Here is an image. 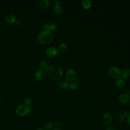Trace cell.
Here are the masks:
<instances>
[{"label": "cell", "mask_w": 130, "mask_h": 130, "mask_svg": "<svg viewBox=\"0 0 130 130\" xmlns=\"http://www.w3.org/2000/svg\"><path fill=\"white\" fill-rule=\"evenodd\" d=\"M49 62L46 59H42L39 63L40 69L45 71V70H47L49 67Z\"/></svg>", "instance_id": "15"}, {"label": "cell", "mask_w": 130, "mask_h": 130, "mask_svg": "<svg viewBox=\"0 0 130 130\" xmlns=\"http://www.w3.org/2000/svg\"><path fill=\"white\" fill-rule=\"evenodd\" d=\"M126 121L127 124L129 126H130V115L128 117H127V118H126Z\"/></svg>", "instance_id": "26"}, {"label": "cell", "mask_w": 130, "mask_h": 130, "mask_svg": "<svg viewBox=\"0 0 130 130\" xmlns=\"http://www.w3.org/2000/svg\"><path fill=\"white\" fill-rule=\"evenodd\" d=\"M36 130H45V129L42 127H39V128H37Z\"/></svg>", "instance_id": "31"}, {"label": "cell", "mask_w": 130, "mask_h": 130, "mask_svg": "<svg viewBox=\"0 0 130 130\" xmlns=\"http://www.w3.org/2000/svg\"><path fill=\"white\" fill-rule=\"evenodd\" d=\"M50 4V2L48 0H41L39 2V6L41 9H46Z\"/></svg>", "instance_id": "16"}, {"label": "cell", "mask_w": 130, "mask_h": 130, "mask_svg": "<svg viewBox=\"0 0 130 130\" xmlns=\"http://www.w3.org/2000/svg\"><path fill=\"white\" fill-rule=\"evenodd\" d=\"M129 106H130V104H129Z\"/></svg>", "instance_id": "33"}, {"label": "cell", "mask_w": 130, "mask_h": 130, "mask_svg": "<svg viewBox=\"0 0 130 130\" xmlns=\"http://www.w3.org/2000/svg\"><path fill=\"white\" fill-rule=\"evenodd\" d=\"M53 124L51 121H47L43 124V128L45 130H51L53 129Z\"/></svg>", "instance_id": "20"}, {"label": "cell", "mask_w": 130, "mask_h": 130, "mask_svg": "<svg viewBox=\"0 0 130 130\" xmlns=\"http://www.w3.org/2000/svg\"><path fill=\"white\" fill-rule=\"evenodd\" d=\"M16 24H17V25H18V26L21 25V24H22V22H21V21L20 20H16Z\"/></svg>", "instance_id": "28"}, {"label": "cell", "mask_w": 130, "mask_h": 130, "mask_svg": "<svg viewBox=\"0 0 130 130\" xmlns=\"http://www.w3.org/2000/svg\"><path fill=\"white\" fill-rule=\"evenodd\" d=\"M125 119V117L122 113H118L116 116V120L118 123H122Z\"/></svg>", "instance_id": "18"}, {"label": "cell", "mask_w": 130, "mask_h": 130, "mask_svg": "<svg viewBox=\"0 0 130 130\" xmlns=\"http://www.w3.org/2000/svg\"><path fill=\"white\" fill-rule=\"evenodd\" d=\"M52 130H62L61 128H53Z\"/></svg>", "instance_id": "30"}, {"label": "cell", "mask_w": 130, "mask_h": 130, "mask_svg": "<svg viewBox=\"0 0 130 130\" xmlns=\"http://www.w3.org/2000/svg\"><path fill=\"white\" fill-rule=\"evenodd\" d=\"M1 96H0V101H1Z\"/></svg>", "instance_id": "32"}, {"label": "cell", "mask_w": 130, "mask_h": 130, "mask_svg": "<svg viewBox=\"0 0 130 130\" xmlns=\"http://www.w3.org/2000/svg\"><path fill=\"white\" fill-rule=\"evenodd\" d=\"M82 7L85 9H89L91 6V2L89 0H83L81 2Z\"/></svg>", "instance_id": "17"}, {"label": "cell", "mask_w": 130, "mask_h": 130, "mask_svg": "<svg viewBox=\"0 0 130 130\" xmlns=\"http://www.w3.org/2000/svg\"><path fill=\"white\" fill-rule=\"evenodd\" d=\"M118 101L123 105H126L130 102L129 95L126 93H121L118 97Z\"/></svg>", "instance_id": "7"}, {"label": "cell", "mask_w": 130, "mask_h": 130, "mask_svg": "<svg viewBox=\"0 0 130 130\" xmlns=\"http://www.w3.org/2000/svg\"><path fill=\"white\" fill-rule=\"evenodd\" d=\"M6 20L9 23H13L16 21V17L15 16L11 13H9L6 15Z\"/></svg>", "instance_id": "14"}, {"label": "cell", "mask_w": 130, "mask_h": 130, "mask_svg": "<svg viewBox=\"0 0 130 130\" xmlns=\"http://www.w3.org/2000/svg\"><path fill=\"white\" fill-rule=\"evenodd\" d=\"M129 96H130V94H129Z\"/></svg>", "instance_id": "34"}, {"label": "cell", "mask_w": 130, "mask_h": 130, "mask_svg": "<svg viewBox=\"0 0 130 130\" xmlns=\"http://www.w3.org/2000/svg\"><path fill=\"white\" fill-rule=\"evenodd\" d=\"M106 130H116V129L114 127L112 126H109L107 128Z\"/></svg>", "instance_id": "27"}, {"label": "cell", "mask_w": 130, "mask_h": 130, "mask_svg": "<svg viewBox=\"0 0 130 130\" xmlns=\"http://www.w3.org/2000/svg\"><path fill=\"white\" fill-rule=\"evenodd\" d=\"M54 126L55 128H60L61 126V123L60 122L57 121L54 123Z\"/></svg>", "instance_id": "25"}, {"label": "cell", "mask_w": 130, "mask_h": 130, "mask_svg": "<svg viewBox=\"0 0 130 130\" xmlns=\"http://www.w3.org/2000/svg\"><path fill=\"white\" fill-rule=\"evenodd\" d=\"M46 75V72L43 70H39L35 75V78L36 80L38 81H41L43 80Z\"/></svg>", "instance_id": "10"}, {"label": "cell", "mask_w": 130, "mask_h": 130, "mask_svg": "<svg viewBox=\"0 0 130 130\" xmlns=\"http://www.w3.org/2000/svg\"><path fill=\"white\" fill-rule=\"evenodd\" d=\"M55 5H60V2L59 1H56L55 2Z\"/></svg>", "instance_id": "29"}, {"label": "cell", "mask_w": 130, "mask_h": 130, "mask_svg": "<svg viewBox=\"0 0 130 130\" xmlns=\"http://www.w3.org/2000/svg\"><path fill=\"white\" fill-rule=\"evenodd\" d=\"M122 113L125 118H127V117H128L130 115V112L128 110H125Z\"/></svg>", "instance_id": "24"}, {"label": "cell", "mask_w": 130, "mask_h": 130, "mask_svg": "<svg viewBox=\"0 0 130 130\" xmlns=\"http://www.w3.org/2000/svg\"><path fill=\"white\" fill-rule=\"evenodd\" d=\"M53 11L54 13L58 15H60L63 14L64 9L62 6L60 5H55L53 8Z\"/></svg>", "instance_id": "12"}, {"label": "cell", "mask_w": 130, "mask_h": 130, "mask_svg": "<svg viewBox=\"0 0 130 130\" xmlns=\"http://www.w3.org/2000/svg\"><path fill=\"white\" fill-rule=\"evenodd\" d=\"M53 35L51 32L48 30H43L40 32L37 37L38 41L44 45L50 44L53 40Z\"/></svg>", "instance_id": "2"}, {"label": "cell", "mask_w": 130, "mask_h": 130, "mask_svg": "<svg viewBox=\"0 0 130 130\" xmlns=\"http://www.w3.org/2000/svg\"><path fill=\"white\" fill-rule=\"evenodd\" d=\"M113 118L110 113H105L102 116V121L106 125H109L112 122Z\"/></svg>", "instance_id": "9"}, {"label": "cell", "mask_w": 130, "mask_h": 130, "mask_svg": "<svg viewBox=\"0 0 130 130\" xmlns=\"http://www.w3.org/2000/svg\"><path fill=\"white\" fill-rule=\"evenodd\" d=\"M57 49L59 52H64L68 49L67 45L64 43H61L59 45Z\"/></svg>", "instance_id": "21"}, {"label": "cell", "mask_w": 130, "mask_h": 130, "mask_svg": "<svg viewBox=\"0 0 130 130\" xmlns=\"http://www.w3.org/2000/svg\"><path fill=\"white\" fill-rule=\"evenodd\" d=\"M70 83L67 80H61L58 83V86L61 89H66L69 88Z\"/></svg>", "instance_id": "11"}, {"label": "cell", "mask_w": 130, "mask_h": 130, "mask_svg": "<svg viewBox=\"0 0 130 130\" xmlns=\"http://www.w3.org/2000/svg\"><path fill=\"white\" fill-rule=\"evenodd\" d=\"M78 87V84L77 82H76L75 81H73L70 83L69 88L71 90H75L77 89Z\"/></svg>", "instance_id": "22"}, {"label": "cell", "mask_w": 130, "mask_h": 130, "mask_svg": "<svg viewBox=\"0 0 130 130\" xmlns=\"http://www.w3.org/2000/svg\"><path fill=\"white\" fill-rule=\"evenodd\" d=\"M116 85L119 88H123L125 85V82L123 79L118 78L116 80L115 82Z\"/></svg>", "instance_id": "19"}, {"label": "cell", "mask_w": 130, "mask_h": 130, "mask_svg": "<svg viewBox=\"0 0 130 130\" xmlns=\"http://www.w3.org/2000/svg\"><path fill=\"white\" fill-rule=\"evenodd\" d=\"M109 75L113 79H117L121 77V70L116 66H112L109 68L108 71Z\"/></svg>", "instance_id": "4"}, {"label": "cell", "mask_w": 130, "mask_h": 130, "mask_svg": "<svg viewBox=\"0 0 130 130\" xmlns=\"http://www.w3.org/2000/svg\"><path fill=\"white\" fill-rule=\"evenodd\" d=\"M121 77L124 79L128 78L130 77V69L128 68H125L121 71Z\"/></svg>", "instance_id": "13"}, {"label": "cell", "mask_w": 130, "mask_h": 130, "mask_svg": "<svg viewBox=\"0 0 130 130\" xmlns=\"http://www.w3.org/2000/svg\"><path fill=\"white\" fill-rule=\"evenodd\" d=\"M77 77V73L73 69H69L65 73V77L69 82L74 81Z\"/></svg>", "instance_id": "5"}, {"label": "cell", "mask_w": 130, "mask_h": 130, "mask_svg": "<svg viewBox=\"0 0 130 130\" xmlns=\"http://www.w3.org/2000/svg\"><path fill=\"white\" fill-rule=\"evenodd\" d=\"M24 102L25 103V105L29 106V105H30L32 104V101L29 98H27L25 99L24 100Z\"/></svg>", "instance_id": "23"}, {"label": "cell", "mask_w": 130, "mask_h": 130, "mask_svg": "<svg viewBox=\"0 0 130 130\" xmlns=\"http://www.w3.org/2000/svg\"><path fill=\"white\" fill-rule=\"evenodd\" d=\"M30 111V107L29 106L26 105L25 104H22L19 105L17 107L15 110L16 114L21 117L25 116L28 115Z\"/></svg>", "instance_id": "3"}, {"label": "cell", "mask_w": 130, "mask_h": 130, "mask_svg": "<svg viewBox=\"0 0 130 130\" xmlns=\"http://www.w3.org/2000/svg\"><path fill=\"white\" fill-rule=\"evenodd\" d=\"M45 54L49 57H53L55 56L58 55L59 54V52L55 47H50L46 50Z\"/></svg>", "instance_id": "6"}, {"label": "cell", "mask_w": 130, "mask_h": 130, "mask_svg": "<svg viewBox=\"0 0 130 130\" xmlns=\"http://www.w3.org/2000/svg\"><path fill=\"white\" fill-rule=\"evenodd\" d=\"M45 30H48L50 32L55 31L57 29V25L55 23L46 22L42 26Z\"/></svg>", "instance_id": "8"}, {"label": "cell", "mask_w": 130, "mask_h": 130, "mask_svg": "<svg viewBox=\"0 0 130 130\" xmlns=\"http://www.w3.org/2000/svg\"><path fill=\"white\" fill-rule=\"evenodd\" d=\"M46 72L50 78L55 80L60 79L63 74L62 69L57 64L49 66L46 70Z\"/></svg>", "instance_id": "1"}]
</instances>
